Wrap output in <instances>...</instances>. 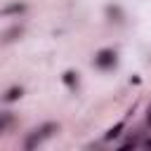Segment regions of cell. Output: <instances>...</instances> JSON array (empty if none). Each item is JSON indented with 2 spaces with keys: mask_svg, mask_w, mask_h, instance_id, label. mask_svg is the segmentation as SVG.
<instances>
[{
  "mask_svg": "<svg viewBox=\"0 0 151 151\" xmlns=\"http://www.w3.org/2000/svg\"><path fill=\"white\" fill-rule=\"evenodd\" d=\"M57 130H59V125H57L54 120H47V123H42V125H38V127H33V130L24 137V149H26V151H33V149H35V146H40L45 139H50Z\"/></svg>",
  "mask_w": 151,
  "mask_h": 151,
  "instance_id": "6da1fadb",
  "label": "cell"
},
{
  "mask_svg": "<svg viewBox=\"0 0 151 151\" xmlns=\"http://www.w3.org/2000/svg\"><path fill=\"white\" fill-rule=\"evenodd\" d=\"M116 64H118V52L111 47H104L94 54V66L101 71H111V68H116Z\"/></svg>",
  "mask_w": 151,
  "mask_h": 151,
  "instance_id": "7a4b0ae2",
  "label": "cell"
},
{
  "mask_svg": "<svg viewBox=\"0 0 151 151\" xmlns=\"http://www.w3.org/2000/svg\"><path fill=\"white\" fill-rule=\"evenodd\" d=\"M26 9H28V5H26V2L14 0V2H7V5L0 9V14H2V17H14V14H17V17H19V14H24Z\"/></svg>",
  "mask_w": 151,
  "mask_h": 151,
  "instance_id": "3957f363",
  "label": "cell"
},
{
  "mask_svg": "<svg viewBox=\"0 0 151 151\" xmlns=\"http://www.w3.org/2000/svg\"><path fill=\"white\" fill-rule=\"evenodd\" d=\"M21 35H24V26H21V24H14V26H9V28H5V31H2V42H5V45H9V42L19 40Z\"/></svg>",
  "mask_w": 151,
  "mask_h": 151,
  "instance_id": "277c9868",
  "label": "cell"
},
{
  "mask_svg": "<svg viewBox=\"0 0 151 151\" xmlns=\"http://www.w3.org/2000/svg\"><path fill=\"white\" fill-rule=\"evenodd\" d=\"M104 12H106L109 21H113V24H123V21H125V12H123L120 5H106Z\"/></svg>",
  "mask_w": 151,
  "mask_h": 151,
  "instance_id": "5b68a950",
  "label": "cell"
},
{
  "mask_svg": "<svg viewBox=\"0 0 151 151\" xmlns=\"http://www.w3.org/2000/svg\"><path fill=\"white\" fill-rule=\"evenodd\" d=\"M21 94H24V90H21L19 85H12V87H7V90H5V94H2V101H5V104H12V101H17Z\"/></svg>",
  "mask_w": 151,
  "mask_h": 151,
  "instance_id": "8992f818",
  "label": "cell"
},
{
  "mask_svg": "<svg viewBox=\"0 0 151 151\" xmlns=\"http://www.w3.org/2000/svg\"><path fill=\"white\" fill-rule=\"evenodd\" d=\"M12 123H14V113L12 111H2L0 113V132H7L12 127Z\"/></svg>",
  "mask_w": 151,
  "mask_h": 151,
  "instance_id": "52a82bcc",
  "label": "cell"
},
{
  "mask_svg": "<svg viewBox=\"0 0 151 151\" xmlns=\"http://www.w3.org/2000/svg\"><path fill=\"white\" fill-rule=\"evenodd\" d=\"M64 83H66L68 87H76V85H78V73H73V71H66V73H64Z\"/></svg>",
  "mask_w": 151,
  "mask_h": 151,
  "instance_id": "ba28073f",
  "label": "cell"
},
{
  "mask_svg": "<svg viewBox=\"0 0 151 151\" xmlns=\"http://www.w3.org/2000/svg\"><path fill=\"white\" fill-rule=\"evenodd\" d=\"M123 127H125V120H120V123H118V125H116V127H111V130H109V132H106V139H113V137H118V134H120V130H123Z\"/></svg>",
  "mask_w": 151,
  "mask_h": 151,
  "instance_id": "9c48e42d",
  "label": "cell"
},
{
  "mask_svg": "<svg viewBox=\"0 0 151 151\" xmlns=\"http://www.w3.org/2000/svg\"><path fill=\"white\" fill-rule=\"evenodd\" d=\"M142 146H146V149H149V146H151V139H144V142H142Z\"/></svg>",
  "mask_w": 151,
  "mask_h": 151,
  "instance_id": "30bf717a",
  "label": "cell"
},
{
  "mask_svg": "<svg viewBox=\"0 0 151 151\" xmlns=\"http://www.w3.org/2000/svg\"><path fill=\"white\" fill-rule=\"evenodd\" d=\"M146 123L151 125V106H149V116H146Z\"/></svg>",
  "mask_w": 151,
  "mask_h": 151,
  "instance_id": "8fae6325",
  "label": "cell"
}]
</instances>
